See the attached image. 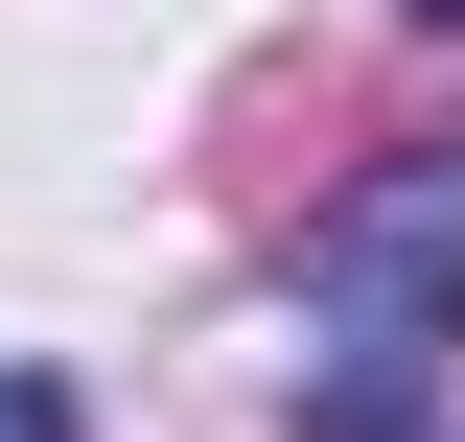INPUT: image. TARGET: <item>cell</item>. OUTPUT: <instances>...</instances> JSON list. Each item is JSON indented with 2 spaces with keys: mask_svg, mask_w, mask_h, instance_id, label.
Masks as SVG:
<instances>
[{
  "mask_svg": "<svg viewBox=\"0 0 465 442\" xmlns=\"http://www.w3.org/2000/svg\"><path fill=\"white\" fill-rule=\"evenodd\" d=\"M465 326V140H396V164H349L326 233H302V419L326 442H396L419 373Z\"/></svg>",
  "mask_w": 465,
  "mask_h": 442,
  "instance_id": "cell-1",
  "label": "cell"
},
{
  "mask_svg": "<svg viewBox=\"0 0 465 442\" xmlns=\"http://www.w3.org/2000/svg\"><path fill=\"white\" fill-rule=\"evenodd\" d=\"M0 442H70V396H47V373H0Z\"/></svg>",
  "mask_w": 465,
  "mask_h": 442,
  "instance_id": "cell-2",
  "label": "cell"
},
{
  "mask_svg": "<svg viewBox=\"0 0 465 442\" xmlns=\"http://www.w3.org/2000/svg\"><path fill=\"white\" fill-rule=\"evenodd\" d=\"M419 24H465V0H419Z\"/></svg>",
  "mask_w": 465,
  "mask_h": 442,
  "instance_id": "cell-3",
  "label": "cell"
}]
</instances>
